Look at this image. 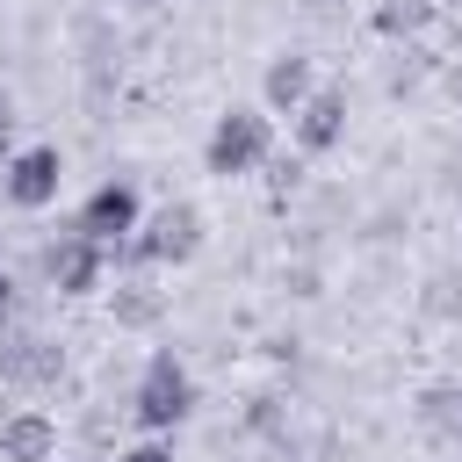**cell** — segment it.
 <instances>
[{"label":"cell","mask_w":462,"mask_h":462,"mask_svg":"<svg viewBox=\"0 0 462 462\" xmlns=\"http://www.w3.org/2000/svg\"><path fill=\"white\" fill-rule=\"evenodd\" d=\"M202 253V209L195 202H159L144 209V224L108 253V267L123 274H159V267H188Z\"/></svg>","instance_id":"obj_1"},{"label":"cell","mask_w":462,"mask_h":462,"mask_svg":"<svg viewBox=\"0 0 462 462\" xmlns=\"http://www.w3.org/2000/svg\"><path fill=\"white\" fill-rule=\"evenodd\" d=\"M123 411H130L144 433L173 440V426L195 419V375H188V361H180L173 346H152L144 368H137V383H130V397H123Z\"/></svg>","instance_id":"obj_2"},{"label":"cell","mask_w":462,"mask_h":462,"mask_svg":"<svg viewBox=\"0 0 462 462\" xmlns=\"http://www.w3.org/2000/svg\"><path fill=\"white\" fill-rule=\"evenodd\" d=\"M267 159H274V116L260 101H231L202 137V173H217V180H245Z\"/></svg>","instance_id":"obj_3"},{"label":"cell","mask_w":462,"mask_h":462,"mask_svg":"<svg viewBox=\"0 0 462 462\" xmlns=\"http://www.w3.org/2000/svg\"><path fill=\"white\" fill-rule=\"evenodd\" d=\"M36 274H43V289H51V296L79 303V296H94V289L108 282V245H94V238H79V231L65 224L58 238H43V245H36Z\"/></svg>","instance_id":"obj_4"},{"label":"cell","mask_w":462,"mask_h":462,"mask_svg":"<svg viewBox=\"0 0 462 462\" xmlns=\"http://www.w3.org/2000/svg\"><path fill=\"white\" fill-rule=\"evenodd\" d=\"M65 195V152L58 144H14V159L0 166V202L22 217H43Z\"/></svg>","instance_id":"obj_5"},{"label":"cell","mask_w":462,"mask_h":462,"mask_svg":"<svg viewBox=\"0 0 462 462\" xmlns=\"http://www.w3.org/2000/svg\"><path fill=\"white\" fill-rule=\"evenodd\" d=\"M137 224H144V195H137V180H123V173L94 180V188H87V202L72 209V231H79V238H94V245H108V253H116Z\"/></svg>","instance_id":"obj_6"},{"label":"cell","mask_w":462,"mask_h":462,"mask_svg":"<svg viewBox=\"0 0 462 462\" xmlns=\"http://www.w3.org/2000/svg\"><path fill=\"white\" fill-rule=\"evenodd\" d=\"M0 383L7 390H58L65 383V346L36 325H0Z\"/></svg>","instance_id":"obj_7"},{"label":"cell","mask_w":462,"mask_h":462,"mask_svg":"<svg viewBox=\"0 0 462 462\" xmlns=\"http://www.w3.org/2000/svg\"><path fill=\"white\" fill-rule=\"evenodd\" d=\"M346 116H354V101H346V87H318L296 116H289V137H296V152L303 159H325V152H339L346 144Z\"/></svg>","instance_id":"obj_8"},{"label":"cell","mask_w":462,"mask_h":462,"mask_svg":"<svg viewBox=\"0 0 462 462\" xmlns=\"http://www.w3.org/2000/svg\"><path fill=\"white\" fill-rule=\"evenodd\" d=\"M58 419L43 404H14L0 411V462H58Z\"/></svg>","instance_id":"obj_9"},{"label":"cell","mask_w":462,"mask_h":462,"mask_svg":"<svg viewBox=\"0 0 462 462\" xmlns=\"http://www.w3.org/2000/svg\"><path fill=\"white\" fill-rule=\"evenodd\" d=\"M318 87H325V79H318V65H310L303 51H274L267 72H260V108H267V116H296Z\"/></svg>","instance_id":"obj_10"},{"label":"cell","mask_w":462,"mask_h":462,"mask_svg":"<svg viewBox=\"0 0 462 462\" xmlns=\"http://www.w3.org/2000/svg\"><path fill=\"white\" fill-rule=\"evenodd\" d=\"M108 318H116V332H152L166 318V289H152V274H116Z\"/></svg>","instance_id":"obj_11"},{"label":"cell","mask_w":462,"mask_h":462,"mask_svg":"<svg viewBox=\"0 0 462 462\" xmlns=\"http://www.w3.org/2000/svg\"><path fill=\"white\" fill-rule=\"evenodd\" d=\"M368 22H375L383 43H419V36L440 22V7H433V0H375Z\"/></svg>","instance_id":"obj_12"},{"label":"cell","mask_w":462,"mask_h":462,"mask_svg":"<svg viewBox=\"0 0 462 462\" xmlns=\"http://www.w3.org/2000/svg\"><path fill=\"white\" fill-rule=\"evenodd\" d=\"M419 419H426L433 433H455V419H462V390H455V383H433V390L419 397Z\"/></svg>","instance_id":"obj_13"},{"label":"cell","mask_w":462,"mask_h":462,"mask_svg":"<svg viewBox=\"0 0 462 462\" xmlns=\"http://www.w3.org/2000/svg\"><path fill=\"white\" fill-rule=\"evenodd\" d=\"M426 72H433V51H419V43H397V65H390V94H411Z\"/></svg>","instance_id":"obj_14"},{"label":"cell","mask_w":462,"mask_h":462,"mask_svg":"<svg viewBox=\"0 0 462 462\" xmlns=\"http://www.w3.org/2000/svg\"><path fill=\"white\" fill-rule=\"evenodd\" d=\"M260 173H267V188H274V195H296V188H303V173H310V159H303V152H274Z\"/></svg>","instance_id":"obj_15"},{"label":"cell","mask_w":462,"mask_h":462,"mask_svg":"<svg viewBox=\"0 0 462 462\" xmlns=\"http://www.w3.org/2000/svg\"><path fill=\"white\" fill-rule=\"evenodd\" d=\"M116 462H173V440H159V433H144V440H130V448H116Z\"/></svg>","instance_id":"obj_16"},{"label":"cell","mask_w":462,"mask_h":462,"mask_svg":"<svg viewBox=\"0 0 462 462\" xmlns=\"http://www.w3.org/2000/svg\"><path fill=\"white\" fill-rule=\"evenodd\" d=\"M426 310H462V282H455V274H440V282H433V296H426Z\"/></svg>","instance_id":"obj_17"},{"label":"cell","mask_w":462,"mask_h":462,"mask_svg":"<svg viewBox=\"0 0 462 462\" xmlns=\"http://www.w3.org/2000/svg\"><path fill=\"white\" fill-rule=\"evenodd\" d=\"M7 159H14V108L0 101V166H7Z\"/></svg>","instance_id":"obj_18"},{"label":"cell","mask_w":462,"mask_h":462,"mask_svg":"<svg viewBox=\"0 0 462 462\" xmlns=\"http://www.w3.org/2000/svg\"><path fill=\"white\" fill-rule=\"evenodd\" d=\"M123 7H137V14H159V7H173V0H123Z\"/></svg>","instance_id":"obj_19"},{"label":"cell","mask_w":462,"mask_h":462,"mask_svg":"<svg viewBox=\"0 0 462 462\" xmlns=\"http://www.w3.org/2000/svg\"><path fill=\"white\" fill-rule=\"evenodd\" d=\"M433 7H440V14H455V22H462V0H433Z\"/></svg>","instance_id":"obj_20"},{"label":"cell","mask_w":462,"mask_h":462,"mask_svg":"<svg viewBox=\"0 0 462 462\" xmlns=\"http://www.w3.org/2000/svg\"><path fill=\"white\" fill-rule=\"evenodd\" d=\"M448 440H455V448H462V419H455V433H448Z\"/></svg>","instance_id":"obj_21"}]
</instances>
